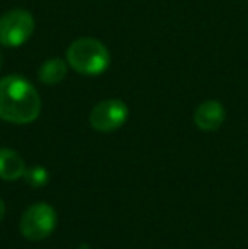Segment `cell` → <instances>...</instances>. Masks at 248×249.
Returning <instances> with one entry per match:
<instances>
[{"mask_svg":"<svg viewBox=\"0 0 248 249\" xmlns=\"http://www.w3.org/2000/svg\"><path fill=\"white\" fill-rule=\"evenodd\" d=\"M66 61L75 71L95 76L109 68V50L94 37H78L66 50Z\"/></svg>","mask_w":248,"mask_h":249,"instance_id":"7a4b0ae2","label":"cell"},{"mask_svg":"<svg viewBox=\"0 0 248 249\" xmlns=\"http://www.w3.org/2000/svg\"><path fill=\"white\" fill-rule=\"evenodd\" d=\"M226 117L225 107L218 100H206L195 108L194 112V122L201 131L212 132L218 131L223 125Z\"/></svg>","mask_w":248,"mask_h":249,"instance_id":"8992f818","label":"cell"},{"mask_svg":"<svg viewBox=\"0 0 248 249\" xmlns=\"http://www.w3.org/2000/svg\"><path fill=\"white\" fill-rule=\"evenodd\" d=\"M34 19L29 10L16 9L0 17V44L19 48L33 36Z\"/></svg>","mask_w":248,"mask_h":249,"instance_id":"277c9868","label":"cell"},{"mask_svg":"<svg viewBox=\"0 0 248 249\" xmlns=\"http://www.w3.org/2000/svg\"><path fill=\"white\" fill-rule=\"evenodd\" d=\"M26 163L17 151L0 148V178L2 180H19L26 173Z\"/></svg>","mask_w":248,"mask_h":249,"instance_id":"52a82bcc","label":"cell"},{"mask_svg":"<svg viewBox=\"0 0 248 249\" xmlns=\"http://www.w3.org/2000/svg\"><path fill=\"white\" fill-rule=\"evenodd\" d=\"M3 215H5V203L0 200V220L3 219Z\"/></svg>","mask_w":248,"mask_h":249,"instance_id":"30bf717a","label":"cell"},{"mask_svg":"<svg viewBox=\"0 0 248 249\" xmlns=\"http://www.w3.org/2000/svg\"><path fill=\"white\" fill-rule=\"evenodd\" d=\"M20 234L29 241H43L57 227V212L48 203H34L20 217Z\"/></svg>","mask_w":248,"mask_h":249,"instance_id":"3957f363","label":"cell"},{"mask_svg":"<svg viewBox=\"0 0 248 249\" xmlns=\"http://www.w3.org/2000/svg\"><path fill=\"white\" fill-rule=\"evenodd\" d=\"M41 97L33 83L17 75L0 80V119L12 124H29L39 117Z\"/></svg>","mask_w":248,"mask_h":249,"instance_id":"6da1fadb","label":"cell"},{"mask_svg":"<svg viewBox=\"0 0 248 249\" xmlns=\"http://www.w3.org/2000/svg\"><path fill=\"white\" fill-rule=\"evenodd\" d=\"M24 180L34 188H39V187H44L50 180V175H48L46 168L43 166H34V168H29L26 170L24 173Z\"/></svg>","mask_w":248,"mask_h":249,"instance_id":"9c48e42d","label":"cell"},{"mask_svg":"<svg viewBox=\"0 0 248 249\" xmlns=\"http://www.w3.org/2000/svg\"><path fill=\"white\" fill-rule=\"evenodd\" d=\"M0 68H2V53H0Z\"/></svg>","mask_w":248,"mask_h":249,"instance_id":"8fae6325","label":"cell"},{"mask_svg":"<svg viewBox=\"0 0 248 249\" xmlns=\"http://www.w3.org/2000/svg\"><path fill=\"white\" fill-rule=\"evenodd\" d=\"M128 105L123 100L109 99L102 100L90 112V125L99 132H113L123 127L128 121Z\"/></svg>","mask_w":248,"mask_h":249,"instance_id":"5b68a950","label":"cell"},{"mask_svg":"<svg viewBox=\"0 0 248 249\" xmlns=\"http://www.w3.org/2000/svg\"><path fill=\"white\" fill-rule=\"evenodd\" d=\"M38 76L46 85H57L66 76V61H63L61 58L48 59L41 65Z\"/></svg>","mask_w":248,"mask_h":249,"instance_id":"ba28073f","label":"cell"}]
</instances>
